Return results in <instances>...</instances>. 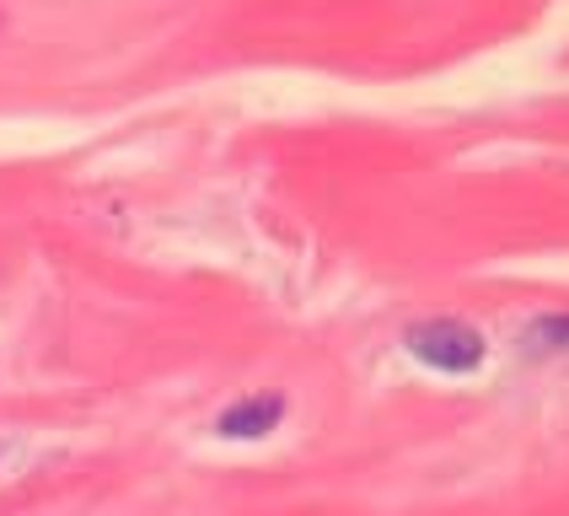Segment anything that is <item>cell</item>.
Returning a JSON list of instances; mask_svg holds the SVG:
<instances>
[{
  "label": "cell",
  "instance_id": "1",
  "mask_svg": "<svg viewBox=\"0 0 569 516\" xmlns=\"http://www.w3.org/2000/svg\"><path fill=\"white\" fill-rule=\"evenodd\" d=\"M409 355L425 360L430 371H446V377H468L483 366V334L473 322H457V318H430V322H413L409 328Z\"/></svg>",
  "mask_w": 569,
  "mask_h": 516
},
{
  "label": "cell",
  "instance_id": "2",
  "mask_svg": "<svg viewBox=\"0 0 569 516\" xmlns=\"http://www.w3.org/2000/svg\"><path fill=\"white\" fill-rule=\"evenodd\" d=\"M280 419H284V398H280V393H258V398L231 404V409L216 419V430H221L226 441H258V436H269Z\"/></svg>",
  "mask_w": 569,
  "mask_h": 516
},
{
  "label": "cell",
  "instance_id": "3",
  "mask_svg": "<svg viewBox=\"0 0 569 516\" xmlns=\"http://www.w3.org/2000/svg\"><path fill=\"white\" fill-rule=\"evenodd\" d=\"M527 345L532 350H569V312L565 318H538L527 328Z\"/></svg>",
  "mask_w": 569,
  "mask_h": 516
}]
</instances>
